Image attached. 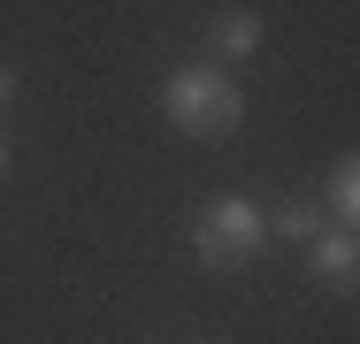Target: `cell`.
I'll use <instances>...</instances> for the list:
<instances>
[{
  "label": "cell",
  "instance_id": "1",
  "mask_svg": "<svg viewBox=\"0 0 360 344\" xmlns=\"http://www.w3.org/2000/svg\"><path fill=\"white\" fill-rule=\"evenodd\" d=\"M161 115L184 138H230L245 123V92H238L222 69L184 62V69H169V84H161Z\"/></svg>",
  "mask_w": 360,
  "mask_h": 344
},
{
  "label": "cell",
  "instance_id": "2",
  "mask_svg": "<svg viewBox=\"0 0 360 344\" xmlns=\"http://www.w3.org/2000/svg\"><path fill=\"white\" fill-rule=\"evenodd\" d=\"M261 245H269V214L253 199H238V192L192 214V253H200V268H238V260H253Z\"/></svg>",
  "mask_w": 360,
  "mask_h": 344
},
{
  "label": "cell",
  "instance_id": "3",
  "mask_svg": "<svg viewBox=\"0 0 360 344\" xmlns=\"http://www.w3.org/2000/svg\"><path fill=\"white\" fill-rule=\"evenodd\" d=\"M307 260H314V275H322L330 291H353V268H360L353 230H330V237H314V245H307Z\"/></svg>",
  "mask_w": 360,
  "mask_h": 344
},
{
  "label": "cell",
  "instance_id": "4",
  "mask_svg": "<svg viewBox=\"0 0 360 344\" xmlns=\"http://www.w3.org/2000/svg\"><path fill=\"white\" fill-rule=\"evenodd\" d=\"M261 39H269V23H261L253 8H222V15H215V46L230 54V62H253Z\"/></svg>",
  "mask_w": 360,
  "mask_h": 344
},
{
  "label": "cell",
  "instance_id": "5",
  "mask_svg": "<svg viewBox=\"0 0 360 344\" xmlns=\"http://www.w3.org/2000/svg\"><path fill=\"white\" fill-rule=\"evenodd\" d=\"M330 206H338V222H353V214H360V168H353V153H345L338 176H330Z\"/></svg>",
  "mask_w": 360,
  "mask_h": 344
},
{
  "label": "cell",
  "instance_id": "6",
  "mask_svg": "<svg viewBox=\"0 0 360 344\" xmlns=\"http://www.w3.org/2000/svg\"><path fill=\"white\" fill-rule=\"evenodd\" d=\"M269 230H276V237H291V245H314V237H322V214H314V206H284Z\"/></svg>",
  "mask_w": 360,
  "mask_h": 344
},
{
  "label": "cell",
  "instance_id": "7",
  "mask_svg": "<svg viewBox=\"0 0 360 344\" xmlns=\"http://www.w3.org/2000/svg\"><path fill=\"white\" fill-rule=\"evenodd\" d=\"M8 100H15V69L0 62V107H8Z\"/></svg>",
  "mask_w": 360,
  "mask_h": 344
},
{
  "label": "cell",
  "instance_id": "8",
  "mask_svg": "<svg viewBox=\"0 0 360 344\" xmlns=\"http://www.w3.org/2000/svg\"><path fill=\"white\" fill-rule=\"evenodd\" d=\"M8 168H15V153H8V138H0V176H8Z\"/></svg>",
  "mask_w": 360,
  "mask_h": 344
}]
</instances>
